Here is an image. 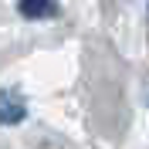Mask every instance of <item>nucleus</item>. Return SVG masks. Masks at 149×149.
I'll return each mask as SVG.
<instances>
[{"mask_svg": "<svg viewBox=\"0 0 149 149\" xmlns=\"http://www.w3.org/2000/svg\"><path fill=\"white\" fill-rule=\"evenodd\" d=\"M17 10L27 20H44V17H54L58 14V3L54 0H17Z\"/></svg>", "mask_w": 149, "mask_h": 149, "instance_id": "2", "label": "nucleus"}, {"mask_svg": "<svg viewBox=\"0 0 149 149\" xmlns=\"http://www.w3.org/2000/svg\"><path fill=\"white\" fill-rule=\"evenodd\" d=\"M24 119V98L14 92H3L0 95V125H17Z\"/></svg>", "mask_w": 149, "mask_h": 149, "instance_id": "1", "label": "nucleus"}]
</instances>
